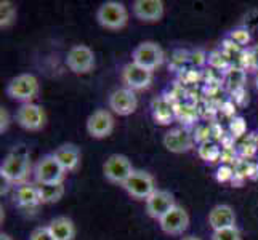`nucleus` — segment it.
<instances>
[{
	"instance_id": "393cba45",
	"label": "nucleus",
	"mask_w": 258,
	"mask_h": 240,
	"mask_svg": "<svg viewBox=\"0 0 258 240\" xmlns=\"http://www.w3.org/2000/svg\"><path fill=\"white\" fill-rule=\"evenodd\" d=\"M16 16V5L10 0H2L0 2V28H8Z\"/></svg>"
},
{
	"instance_id": "bb28decb",
	"label": "nucleus",
	"mask_w": 258,
	"mask_h": 240,
	"mask_svg": "<svg viewBox=\"0 0 258 240\" xmlns=\"http://www.w3.org/2000/svg\"><path fill=\"white\" fill-rule=\"evenodd\" d=\"M212 240H242V234L237 226H233V227L213 230Z\"/></svg>"
},
{
	"instance_id": "f257e3e1",
	"label": "nucleus",
	"mask_w": 258,
	"mask_h": 240,
	"mask_svg": "<svg viewBox=\"0 0 258 240\" xmlns=\"http://www.w3.org/2000/svg\"><path fill=\"white\" fill-rule=\"evenodd\" d=\"M31 173V155L24 146L15 147L8 154L2 165H0V175L5 181L13 184H24Z\"/></svg>"
},
{
	"instance_id": "f3484780",
	"label": "nucleus",
	"mask_w": 258,
	"mask_h": 240,
	"mask_svg": "<svg viewBox=\"0 0 258 240\" xmlns=\"http://www.w3.org/2000/svg\"><path fill=\"white\" fill-rule=\"evenodd\" d=\"M209 224L213 230L236 226V211L228 203H220L209 211Z\"/></svg>"
},
{
	"instance_id": "4c0bfd02",
	"label": "nucleus",
	"mask_w": 258,
	"mask_h": 240,
	"mask_svg": "<svg viewBox=\"0 0 258 240\" xmlns=\"http://www.w3.org/2000/svg\"><path fill=\"white\" fill-rule=\"evenodd\" d=\"M255 88H256V92H258V72H256V77H255Z\"/></svg>"
},
{
	"instance_id": "c85d7f7f",
	"label": "nucleus",
	"mask_w": 258,
	"mask_h": 240,
	"mask_svg": "<svg viewBox=\"0 0 258 240\" xmlns=\"http://www.w3.org/2000/svg\"><path fill=\"white\" fill-rule=\"evenodd\" d=\"M209 64L215 69H226L229 66V55L226 51H212L209 55Z\"/></svg>"
},
{
	"instance_id": "dca6fc26",
	"label": "nucleus",
	"mask_w": 258,
	"mask_h": 240,
	"mask_svg": "<svg viewBox=\"0 0 258 240\" xmlns=\"http://www.w3.org/2000/svg\"><path fill=\"white\" fill-rule=\"evenodd\" d=\"M132 13L143 23H157L164 18L165 5L162 0H135L132 4Z\"/></svg>"
},
{
	"instance_id": "f704fd0d",
	"label": "nucleus",
	"mask_w": 258,
	"mask_h": 240,
	"mask_svg": "<svg viewBox=\"0 0 258 240\" xmlns=\"http://www.w3.org/2000/svg\"><path fill=\"white\" fill-rule=\"evenodd\" d=\"M8 125H10V114L5 108H0V133L7 131Z\"/></svg>"
},
{
	"instance_id": "473e14b6",
	"label": "nucleus",
	"mask_w": 258,
	"mask_h": 240,
	"mask_svg": "<svg viewBox=\"0 0 258 240\" xmlns=\"http://www.w3.org/2000/svg\"><path fill=\"white\" fill-rule=\"evenodd\" d=\"M184 63H189V53L184 50H176L172 58V67L181 69Z\"/></svg>"
},
{
	"instance_id": "ddd939ff",
	"label": "nucleus",
	"mask_w": 258,
	"mask_h": 240,
	"mask_svg": "<svg viewBox=\"0 0 258 240\" xmlns=\"http://www.w3.org/2000/svg\"><path fill=\"white\" fill-rule=\"evenodd\" d=\"M108 104H109V109L114 114L122 115V117H127V115H132L137 111L138 98H137L135 92H132V90H128V88L122 87V88H117V90H114L109 95Z\"/></svg>"
},
{
	"instance_id": "c9c22d12",
	"label": "nucleus",
	"mask_w": 258,
	"mask_h": 240,
	"mask_svg": "<svg viewBox=\"0 0 258 240\" xmlns=\"http://www.w3.org/2000/svg\"><path fill=\"white\" fill-rule=\"evenodd\" d=\"M181 240H202V238L196 237V235H186V237H183Z\"/></svg>"
},
{
	"instance_id": "39448f33",
	"label": "nucleus",
	"mask_w": 258,
	"mask_h": 240,
	"mask_svg": "<svg viewBox=\"0 0 258 240\" xmlns=\"http://www.w3.org/2000/svg\"><path fill=\"white\" fill-rule=\"evenodd\" d=\"M132 61L135 64L149 69V70H154L156 67L162 66L164 61H165V53L162 50V47L159 45L156 42H141L138 45L133 48L132 51Z\"/></svg>"
},
{
	"instance_id": "1a4fd4ad",
	"label": "nucleus",
	"mask_w": 258,
	"mask_h": 240,
	"mask_svg": "<svg viewBox=\"0 0 258 240\" xmlns=\"http://www.w3.org/2000/svg\"><path fill=\"white\" fill-rule=\"evenodd\" d=\"M122 84L125 88L132 92H138V90H145L153 82V70L145 69L138 64H135L133 61L127 63L122 67Z\"/></svg>"
},
{
	"instance_id": "2eb2a0df",
	"label": "nucleus",
	"mask_w": 258,
	"mask_h": 240,
	"mask_svg": "<svg viewBox=\"0 0 258 240\" xmlns=\"http://www.w3.org/2000/svg\"><path fill=\"white\" fill-rule=\"evenodd\" d=\"M175 205L176 203L172 192L164 189H156L154 194L146 200V213L149 218L161 221Z\"/></svg>"
},
{
	"instance_id": "20e7f679",
	"label": "nucleus",
	"mask_w": 258,
	"mask_h": 240,
	"mask_svg": "<svg viewBox=\"0 0 258 240\" xmlns=\"http://www.w3.org/2000/svg\"><path fill=\"white\" fill-rule=\"evenodd\" d=\"M66 170L53 154H47L37 160L34 167L35 184H58L66 178Z\"/></svg>"
},
{
	"instance_id": "aec40b11",
	"label": "nucleus",
	"mask_w": 258,
	"mask_h": 240,
	"mask_svg": "<svg viewBox=\"0 0 258 240\" xmlns=\"http://www.w3.org/2000/svg\"><path fill=\"white\" fill-rule=\"evenodd\" d=\"M15 202L21 208H35L40 205V195L39 188L34 183L20 184L15 191Z\"/></svg>"
},
{
	"instance_id": "72a5a7b5",
	"label": "nucleus",
	"mask_w": 258,
	"mask_h": 240,
	"mask_svg": "<svg viewBox=\"0 0 258 240\" xmlns=\"http://www.w3.org/2000/svg\"><path fill=\"white\" fill-rule=\"evenodd\" d=\"M245 56H247V66L258 70V43L247 50Z\"/></svg>"
},
{
	"instance_id": "9d476101",
	"label": "nucleus",
	"mask_w": 258,
	"mask_h": 240,
	"mask_svg": "<svg viewBox=\"0 0 258 240\" xmlns=\"http://www.w3.org/2000/svg\"><path fill=\"white\" fill-rule=\"evenodd\" d=\"M66 64L74 74H87L95 66V53L87 45H74L68 50Z\"/></svg>"
},
{
	"instance_id": "a878e982",
	"label": "nucleus",
	"mask_w": 258,
	"mask_h": 240,
	"mask_svg": "<svg viewBox=\"0 0 258 240\" xmlns=\"http://www.w3.org/2000/svg\"><path fill=\"white\" fill-rule=\"evenodd\" d=\"M228 40H231L233 43H236L237 47H247L248 43H250L252 40V32L248 31L247 28H244V26H241V28H236L233 29L229 34H228Z\"/></svg>"
},
{
	"instance_id": "b1692460",
	"label": "nucleus",
	"mask_w": 258,
	"mask_h": 240,
	"mask_svg": "<svg viewBox=\"0 0 258 240\" xmlns=\"http://www.w3.org/2000/svg\"><path fill=\"white\" fill-rule=\"evenodd\" d=\"M198 154L206 162H217L218 158H221V149L213 141H202L198 147Z\"/></svg>"
},
{
	"instance_id": "412c9836",
	"label": "nucleus",
	"mask_w": 258,
	"mask_h": 240,
	"mask_svg": "<svg viewBox=\"0 0 258 240\" xmlns=\"http://www.w3.org/2000/svg\"><path fill=\"white\" fill-rule=\"evenodd\" d=\"M48 229L51 230L53 237L56 240H74L76 237L74 221L68 216H58L55 219H51Z\"/></svg>"
},
{
	"instance_id": "f03ea898",
	"label": "nucleus",
	"mask_w": 258,
	"mask_h": 240,
	"mask_svg": "<svg viewBox=\"0 0 258 240\" xmlns=\"http://www.w3.org/2000/svg\"><path fill=\"white\" fill-rule=\"evenodd\" d=\"M96 21L101 28L108 31H120L128 23L127 7L117 0H108L96 10Z\"/></svg>"
},
{
	"instance_id": "7c9ffc66",
	"label": "nucleus",
	"mask_w": 258,
	"mask_h": 240,
	"mask_svg": "<svg viewBox=\"0 0 258 240\" xmlns=\"http://www.w3.org/2000/svg\"><path fill=\"white\" fill-rule=\"evenodd\" d=\"M209 63V55L202 50H194L189 53V64H192L194 67H201L204 64Z\"/></svg>"
},
{
	"instance_id": "423d86ee",
	"label": "nucleus",
	"mask_w": 258,
	"mask_h": 240,
	"mask_svg": "<svg viewBox=\"0 0 258 240\" xmlns=\"http://www.w3.org/2000/svg\"><path fill=\"white\" fill-rule=\"evenodd\" d=\"M122 188L127 191L130 197L137 199V200H145V202L157 189L154 176L146 170H137V168Z\"/></svg>"
},
{
	"instance_id": "c756f323",
	"label": "nucleus",
	"mask_w": 258,
	"mask_h": 240,
	"mask_svg": "<svg viewBox=\"0 0 258 240\" xmlns=\"http://www.w3.org/2000/svg\"><path fill=\"white\" fill-rule=\"evenodd\" d=\"M229 131L231 135H233L234 138H241L245 135L247 131V123L242 117H233V120H231L229 123Z\"/></svg>"
},
{
	"instance_id": "9b49d317",
	"label": "nucleus",
	"mask_w": 258,
	"mask_h": 240,
	"mask_svg": "<svg viewBox=\"0 0 258 240\" xmlns=\"http://www.w3.org/2000/svg\"><path fill=\"white\" fill-rule=\"evenodd\" d=\"M114 117L108 109H96L87 119V133L95 139L108 138L114 130Z\"/></svg>"
},
{
	"instance_id": "6e6552de",
	"label": "nucleus",
	"mask_w": 258,
	"mask_h": 240,
	"mask_svg": "<svg viewBox=\"0 0 258 240\" xmlns=\"http://www.w3.org/2000/svg\"><path fill=\"white\" fill-rule=\"evenodd\" d=\"M16 123L28 131H39L45 127L47 114L42 106L35 103L21 104L16 111Z\"/></svg>"
},
{
	"instance_id": "4468645a",
	"label": "nucleus",
	"mask_w": 258,
	"mask_h": 240,
	"mask_svg": "<svg viewBox=\"0 0 258 240\" xmlns=\"http://www.w3.org/2000/svg\"><path fill=\"white\" fill-rule=\"evenodd\" d=\"M159 227L167 235H180L189 227V215L183 207L175 205L159 221Z\"/></svg>"
},
{
	"instance_id": "5701e85b",
	"label": "nucleus",
	"mask_w": 258,
	"mask_h": 240,
	"mask_svg": "<svg viewBox=\"0 0 258 240\" xmlns=\"http://www.w3.org/2000/svg\"><path fill=\"white\" fill-rule=\"evenodd\" d=\"M225 84L231 92L236 93L245 87V70L241 67H229L225 74Z\"/></svg>"
},
{
	"instance_id": "f8f14e48",
	"label": "nucleus",
	"mask_w": 258,
	"mask_h": 240,
	"mask_svg": "<svg viewBox=\"0 0 258 240\" xmlns=\"http://www.w3.org/2000/svg\"><path fill=\"white\" fill-rule=\"evenodd\" d=\"M162 143L168 152L184 154V152H189L194 147V135L184 127L172 128L164 135Z\"/></svg>"
},
{
	"instance_id": "e433bc0d",
	"label": "nucleus",
	"mask_w": 258,
	"mask_h": 240,
	"mask_svg": "<svg viewBox=\"0 0 258 240\" xmlns=\"http://www.w3.org/2000/svg\"><path fill=\"white\" fill-rule=\"evenodd\" d=\"M0 240H13V238H12L10 235H8V234H4V232H2V234H0Z\"/></svg>"
},
{
	"instance_id": "2f4dec72",
	"label": "nucleus",
	"mask_w": 258,
	"mask_h": 240,
	"mask_svg": "<svg viewBox=\"0 0 258 240\" xmlns=\"http://www.w3.org/2000/svg\"><path fill=\"white\" fill-rule=\"evenodd\" d=\"M29 240H56V238L53 237L48 226H40V227H35L32 230L31 235H29Z\"/></svg>"
},
{
	"instance_id": "7ed1b4c3",
	"label": "nucleus",
	"mask_w": 258,
	"mask_h": 240,
	"mask_svg": "<svg viewBox=\"0 0 258 240\" xmlns=\"http://www.w3.org/2000/svg\"><path fill=\"white\" fill-rule=\"evenodd\" d=\"M40 90L39 80L34 74H20L13 77L7 85V95L15 101L23 104L32 103L34 98H37Z\"/></svg>"
},
{
	"instance_id": "0eeeda50",
	"label": "nucleus",
	"mask_w": 258,
	"mask_h": 240,
	"mask_svg": "<svg viewBox=\"0 0 258 240\" xmlns=\"http://www.w3.org/2000/svg\"><path fill=\"white\" fill-rule=\"evenodd\" d=\"M133 172L135 168H133L130 158L123 154H112L103 164V175L112 184L123 186Z\"/></svg>"
},
{
	"instance_id": "a211bd4d",
	"label": "nucleus",
	"mask_w": 258,
	"mask_h": 240,
	"mask_svg": "<svg viewBox=\"0 0 258 240\" xmlns=\"http://www.w3.org/2000/svg\"><path fill=\"white\" fill-rule=\"evenodd\" d=\"M151 114L159 125H168L173 119H176V106L167 96H157L151 103Z\"/></svg>"
},
{
	"instance_id": "cd10ccee",
	"label": "nucleus",
	"mask_w": 258,
	"mask_h": 240,
	"mask_svg": "<svg viewBox=\"0 0 258 240\" xmlns=\"http://www.w3.org/2000/svg\"><path fill=\"white\" fill-rule=\"evenodd\" d=\"M215 178L218 183H234L236 178V168H233L229 164H221L217 168Z\"/></svg>"
},
{
	"instance_id": "4be33fe9",
	"label": "nucleus",
	"mask_w": 258,
	"mask_h": 240,
	"mask_svg": "<svg viewBox=\"0 0 258 240\" xmlns=\"http://www.w3.org/2000/svg\"><path fill=\"white\" fill-rule=\"evenodd\" d=\"M39 195H40V203H55L61 200L64 195L66 189L63 183L58 184H37Z\"/></svg>"
},
{
	"instance_id": "6ab92c4d",
	"label": "nucleus",
	"mask_w": 258,
	"mask_h": 240,
	"mask_svg": "<svg viewBox=\"0 0 258 240\" xmlns=\"http://www.w3.org/2000/svg\"><path fill=\"white\" fill-rule=\"evenodd\" d=\"M56 157V160L61 164V167L64 168L66 172H76L79 165H81V149L76 144H61L59 147L55 149V152H51Z\"/></svg>"
}]
</instances>
